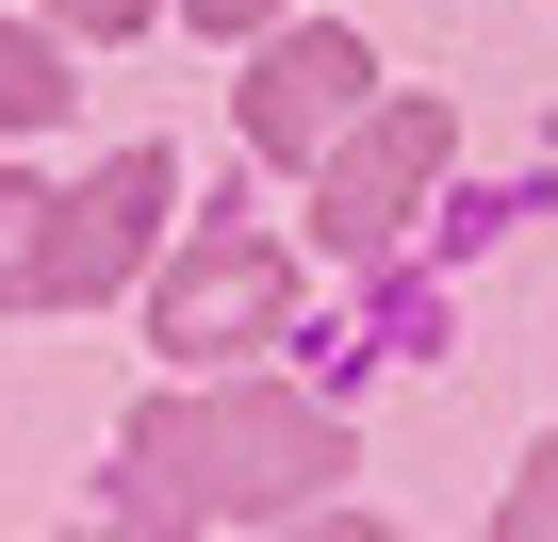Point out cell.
<instances>
[{"instance_id": "cell-2", "label": "cell", "mask_w": 558, "mask_h": 542, "mask_svg": "<svg viewBox=\"0 0 558 542\" xmlns=\"http://www.w3.org/2000/svg\"><path fill=\"white\" fill-rule=\"evenodd\" d=\"M444 148H460V116H444V99H395L378 132H345V148H329V181H313V230H329L345 263H378V246H395V230L427 214Z\"/></svg>"}, {"instance_id": "cell-9", "label": "cell", "mask_w": 558, "mask_h": 542, "mask_svg": "<svg viewBox=\"0 0 558 542\" xmlns=\"http://www.w3.org/2000/svg\"><path fill=\"white\" fill-rule=\"evenodd\" d=\"M50 17H66V34H148L165 0H50Z\"/></svg>"}, {"instance_id": "cell-1", "label": "cell", "mask_w": 558, "mask_h": 542, "mask_svg": "<svg viewBox=\"0 0 558 542\" xmlns=\"http://www.w3.org/2000/svg\"><path fill=\"white\" fill-rule=\"evenodd\" d=\"M132 477L181 526H279V509H313V477H345V427L313 395H165L132 427Z\"/></svg>"}, {"instance_id": "cell-6", "label": "cell", "mask_w": 558, "mask_h": 542, "mask_svg": "<svg viewBox=\"0 0 558 542\" xmlns=\"http://www.w3.org/2000/svg\"><path fill=\"white\" fill-rule=\"evenodd\" d=\"M0 297H50V197L0 181Z\"/></svg>"}, {"instance_id": "cell-7", "label": "cell", "mask_w": 558, "mask_h": 542, "mask_svg": "<svg viewBox=\"0 0 558 542\" xmlns=\"http://www.w3.org/2000/svg\"><path fill=\"white\" fill-rule=\"evenodd\" d=\"M34 116H66V67L50 34H0V132H34Z\"/></svg>"}, {"instance_id": "cell-5", "label": "cell", "mask_w": 558, "mask_h": 542, "mask_svg": "<svg viewBox=\"0 0 558 542\" xmlns=\"http://www.w3.org/2000/svg\"><path fill=\"white\" fill-rule=\"evenodd\" d=\"M279 246H246V230H214V246H181V280H165V346L181 362H246L263 329H279Z\"/></svg>"}, {"instance_id": "cell-8", "label": "cell", "mask_w": 558, "mask_h": 542, "mask_svg": "<svg viewBox=\"0 0 558 542\" xmlns=\"http://www.w3.org/2000/svg\"><path fill=\"white\" fill-rule=\"evenodd\" d=\"M509 526H525V542H558V444H542V460L509 477Z\"/></svg>"}, {"instance_id": "cell-3", "label": "cell", "mask_w": 558, "mask_h": 542, "mask_svg": "<svg viewBox=\"0 0 558 542\" xmlns=\"http://www.w3.org/2000/svg\"><path fill=\"white\" fill-rule=\"evenodd\" d=\"M165 197H181V181H165V148H116L83 197H50V297H116L132 263L165 246Z\"/></svg>"}, {"instance_id": "cell-10", "label": "cell", "mask_w": 558, "mask_h": 542, "mask_svg": "<svg viewBox=\"0 0 558 542\" xmlns=\"http://www.w3.org/2000/svg\"><path fill=\"white\" fill-rule=\"evenodd\" d=\"M181 17H197V34H263V17H279V0H181Z\"/></svg>"}, {"instance_id": "cell-4", "label": "cell", "mask_w": 558, "mask_h": 542, "mask_svg": "<svg viewBox=\"0 0 558 542\" xmlns=\"http://www.w3.org/2000/svg\"><path fill=\"white\" fill-rule=\"evenodd\" d=\"M362 99H378V83H362L345 34H279V50L246 67V148H263V165H313V148H345Z\"/></svg>"}]
</instances>
